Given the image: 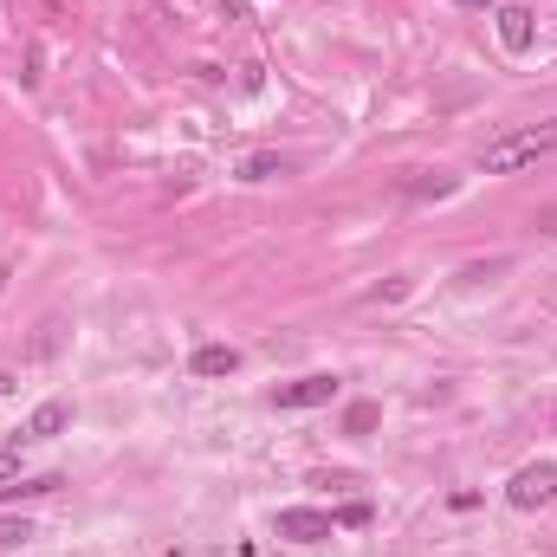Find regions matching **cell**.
<instances>
[{"label": "cell", "instance_id": "cell-15", "mask_svg": "<svg viewBox=\"0 0 557 557\" xmlns=\"http://www.w3.org/2000/svg\"><path fill=\"white\" fill-rule=\"evenodd\" d=\"M7 389H13V376H7V370H0V396H7Z\"/></svg>", "mask_w": 557, "mask_h": 557}, {"label": "cell", "instance_id": "cell-13", "mask_svg": "<svg viewBox=\"0 0 557 557\" xmlns=\"http://www.w3.org/2000/svg\"><path fill=\"white\" fill-rule=\"evenodd\" d=\"M532 227H538V234H557V208H545V214H538Z\"/></svg>", "mask_w": 557, "mask_h": 557}, {"label": "cell", "instance_id": "cell-6", "mask_svg": "<svg viewBox=\"0 0 557 557\" xmlns=\"http://www.w3.org/2000/svg\"><path fill=\"white\" fill-rule=\"evenodd\" d=\"M65 421H72V409H65V402H39V409L26 415L20 441H52V434H65Z\"/></svg>", "mask_w": 557, "mask_h": 557}, {"label": "cell", "instance_id": "cell-12", "mask_svg": "<svg viewBox=\"0 0 557 557\" xmlns=\"http://www.w3.org/2000/svg\"><path fill=\"white\" fill-rule=\"evenodd\" d=\"M337 525H350V532H363V525H370V506H363V499H357V506H344V512H337Z\"/></svg>", "mask_w": 557, "mask_h": 557}, {"label": "cell", "instance_id": "cell-1", "mask_svg": "<svg viewBox=\"0 0 557 557\" xmlns=\"http://www.w3.org/2000/svg\"><path fill=\"white\" fill-rule=\"evenodd\" d=\"M545 156H557V117L538 124V130H512V137L486 143L480 169L486 175H519V169H532V162H545Z\"/></svg>", "mask_w": 557, "mask_h": 557}, {"label": "cell", "instance_id": "cell-16", "mask_svg": "<svg viewBox=\"0 0 557 557\" xmlns=\"http://www.w3.org/2000/svg\"><path fill=\"white\" fill-rule=\"evenodd\" d=\"M460 7H486V0H460Z\"/></svg>", "mask_w": 557, "mask_h": 557}, {"label": "cell", "instance_id": "cell-4", "mask_svg": "<svg viewBox=\"0 0 557 557\" xmlns=\"http://www.w3.org/2000/svg\"><path fill=\"white\" fill-rule=\"evenodd\" d=\"M337 396V376H298V383H279L273 402L279 409H324Z\"/></svg>", "mask_w": 557, "mask_h": 557}, {"label": "cell", "instance_id": "cell-11", "mask_svg": "<svg viewBox=\"0 0 557 557\" xmlns=\"http://www.w3.org/2000/svg\"><path fill=\"white\" fill-rule=\"evenodd\" d=\"M26 538H33V525H26V519H0V545H26Z\"/></svg>", "mask_w": 557, "mask_h": 557}, {"label": "cell", "instance_id": "cell-14", "mask_svg": "<svg viewBox=\"0 0 557 557\" xmlns=\"http://www.w3.org/2000/svg\"><path fill=\"white\" fill-rule=\"evenodd\" d=\"M20 473V454H0V480H13Z\"/></svg>", "mask_w": 557, "mask_h": 557}, {"label": "cell", "instance_id": "cell-2", "mask_svg": "<svg viewBox=\"0 0 557 557\" xmlns=\"http://www.w3.org/2000/svg\"><path fill=\"white\" fill-rule=\"evenodd\" d=\"M506 499L519 512L551 506V499H557V460H532V467H519V473H512V486H506Z\"/></svg>", "mask_w": 557, "mask_h": 557}, {"label": "cell", "instance_id": "cell-9", "mask_svg": "<svg viewBox=\"0 0 557 557\" xmlns=\"http://www.w3.org/2000/svg\"><path fill=\"white\" fill-rule=\"evenodd\" d=\"M454 188H460V175L434 169V175H415V182H409V201H447Z\"/></svg>", "mask_w": 557, "mask_h": 557}, {"label": "cell", "instance_id": "cell-7", "mask_svg": "<svg viewBox=\"0 0 557 557\" xmlns=\"http://www.w3.org/2000/svg\"><path fill=\"white\" fill-rule=\"evenodd\" d=\"M188 370H195V376H234L240 370V350L234 344H201L195 357H188Z\"/></svg>", "mask_w": 557, "mask_h": 557}, {"label": "cell", "instance_id": "cell-5", "mask_svg": "<svg viewBox=\"0 0 557 557\" xmlns=\"http://www.w3.org/2000/svg\"><path fill=\"white\" fill-rule=\"evenodd\" d=\"M532 7H519V0H512V7H499V46L506 52H532Z\"/></svg>", "mask_w": 557, "mask_h": 557}, {"label": "cell", "instance_id": "cell-3", "mask_svg": "<svg viewBox=\"0 0 557 557\" xmlns=\"http://www.w3.org/2000/svg\"><path fill=\"white\" fill-rule=\"evenodd\" d=\"M273 525H279V538H292V545H324V538L337 532V519L318 512V506H285Z\"/></svg>", "mask_w": 557, "mask_h": 557}, {"label": "cell", "instance_id": "cell-10", "mask_svg": "<svg viewBox=\"0 0 557 557\" xmlns=\"http://www.w3.org/2000/svg\"><path fill=\"white\" fill-rule=\"evenodd\" d=\"M344 428H350V434H370V428H376V402H350Z\"/></svg>", "mask_w": 557, "mask_h": 557}, {"label": "cell", "instance_id": "cell-8", "mask_svg": "<svg viewBox=\"0 0 557 557\" xmlns=\"http://www.w3.org/2000/svg\"><path fill=\"white\" fill-rule=\"evenodd\" d=\"M273 175H292V156H279V149H253V156L240 162V182H273Z\"/></svg>", "mask_w": 557, "mask_h": 557}]
</instances>
